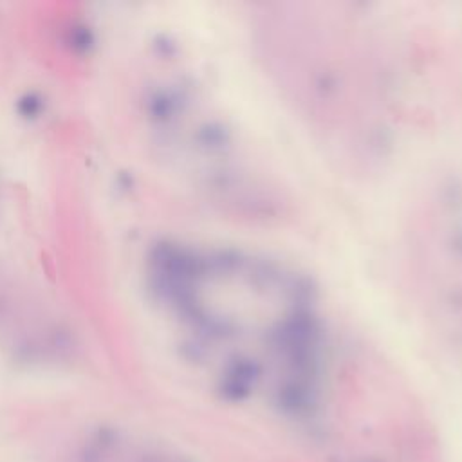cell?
I'll return each mask as SVG.
<instances>
[{
    "label": "cell",
    "instance_id": "1",
    "mask_svg": "<svg viewBox=\"0 0 462 462\" xmlns=\"http://www.w3.org/2000/svg\"><path fill=\"white\" fill-rule=\"evenodd\" d=\"M120 439L113 430H98L85 439L75 454L76 462H113L120 451Z\"/></svg>",
    "mask_w": 462,
    "mask_h": 462
},
{
    "label": "cell",
    "instance_id": "2",
    "mask_svg": "<svg viewBox=\"0 0 462 462\" xmlns=\"http://www.w3.org/2000/svg\"><path fill=\"white\" fill-rule=\"evenodd\" d=\"M139 462H181L177 458H172L165 454H143Z\"/></svg>",
    "mask_w": 462,
    "mask_h": 462
}]
</instances>
